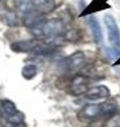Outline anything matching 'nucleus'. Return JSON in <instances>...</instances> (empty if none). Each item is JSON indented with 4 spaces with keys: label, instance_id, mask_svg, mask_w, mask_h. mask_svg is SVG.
Masks as SVG:
<instances>
[{
    "label": "nucleus",
    "instance_id": "f03ea898",
    "mask_svg": "<svg viewBox=\"0 0 120 127\" xmlns=\"http://www.w3.org/2000/svg\"><path fill=\"white\" fill-rule=\"evenodd\" d=\"M117 112V107L114 104L109 103H100V104H87L80 111V114L84 119L95 120L99 117L111 119Z\"/></svg>",
    "mask_w": 120,
    "mask_h": 127
},
{
    "label": "nucleus",
    "instance_id": "20e7f679",
    "mask_svg": "<svg viewBox=\"0 0 120 127\" xmlns=\"http://www.w3.org/2000/svg\"><path fill=\"white\" fill-rule=\"evenodd\" d=\"M85 61L84 54L82 52H75L71 56L64 58L60 63V67L63 71H73L80 69Z\"/></svg>",
    "mask_w": 120,
    "mask_h": 127
},
{
    "label": "nucleus",
    "instance_id": "ddd939ff",
    "mask_svg": "<svg viewBox=\"0 0 120 127\" xmlns=\"http://www.w3.org/2000/svg\"><path fill=\"white\" fill-rule=\"evenodd\" d=\"M6 120H7V123H9L10 125L18 126L20 124H22L23 121H24V114L17 110L15 113H13L9 118H6Z\"/></svg>",
    "mask_w": 120,
    "mask_h": 127
},
{
    "label": "nucleus",
    "instance_id": "0eeeda50",
    "mask_svg": "<svg viewBox=\"0 0 120 127\" xmlns=\"http://www.w3.org/2000/svg\"><path fill=\"white\" fill-rule=\"evenodd\" d=\"M110 95H111V92L107 87L103 85H99L89 89V91L85 93V97L87 100L96 101V100H101V98H106Z\"/></svg>",
    "mask_w": 120,
    "mask_h": 127
},
{
    "label": "nucleus",
    "instance_id": "2eb2a0df",
    "mask_svg": "<svg viewBox=\"0 0 120 127\" xmlns=\"http://www.w3.org/2000/svg\"><path fill=\"white\" fill-rule=\"evenodd\" d=\"M65 37H66V39H69V40H77V39H79V35H78L77 31L73 30V31L67 32L65 34Z\"/></svg>",
    "mask_w": 120,
    "mask_h": 127
},
{
    "label": "nucleus",
    "instance_id": "f3484780",
    "mask_svg": "<svg viewBox=\"0 0 120 127\" xmlns=\"http://www.w3.org/2000/svg\"><path fill=\"white\" fill-rule=\"evenodd\" d=\"M1 118H2V112H1V110H0V122H1Z\"/></svg>",
    "mask_w": 120,
    "mask_h": 127
},
{
    "label": "nucleus",
    "instance_id": "423d86ee",
    "mask_svg": "<svg viewBox=\"0 0 120 127\" xmlns=\"http://www.w3.org/2000/svg\"><path fill=\"white\" fill-rule=\"evenodd\" d=\"M40 43V41L37 38L36 39H30V40H21L16 41L11 45V49L14 52L17 53H31L36 47Z\"/></svg>",
    "mask_w": 120,
    "mask_h": 127
},
{
    "label": "nucleus",
    "instance_id": "9b49d317",
    "mask_svg": "<svg viewBox=\"0 0 120 127\" xmlns=\"http://www.w3.org/2000/svg\"><path fill=\"white\" fill-rule=\"evenodd\" d=\"M0 110H1V112L5 118H9L10 116H12L17 111V108H16L14 102L10 100H2L0 102Z\"/></svg>",
    "mask_w": 120,
    "mask_h": 127
},
{
    "label": "nucleus",
    "instance_id": "4468645a",
    "mask_svg": "<svg viewBox=\"0 0 120 127\" xmlns=\"http://www.w3.org/2000/svg\"><path fill=\"white\" fill-rule=\"evenodd\" d=\"M106 127H120V117H113L110 119Z\"/></svg>",
    "mask_w": 120,
    "mask_h": 127
},
{
    "label": "nucleus",
    "instance_id": "f257e3e1",
    "mask_svg": "<svg viewBox=\"0 0 120 127\" xmlns=\"http://www.w3.org/2000/svg\"><path fill=\"white\" fill-rule=\"evenodd\" d=\"M30 32L34 36L40 38H53L61 35L64 32V25L61 20L58 19H52V20H44L41 23L29 29Z\"/></svg>",
    "mask_w": 120,
    "mask_h": 127
},
{
    "label": "nucleus",
    "instance_id": "f8f14e48",
    "mask_svg": "<svg viewBox=\"0 0 120 127\" xmlns=\"http://www.w3.org/2000/svg\"><path fill=\"white\" fill-rule=\"evenodd\" d=\"M22 76L24 77L27 81L30 79H33L36 75H37V67L33 64H29V65H25L24 67L22 68Z\"/></svg>",
    "mask_w": 120,
    "mask_h": 127
},
{
    "label": "nucleus",
    "instance_id": "9d476101",
    "mask_svg": "<svg viewBox=\"0 0 120 127\" xmlns=\"http://www.w3.org/2000/svg\"><path fill=\"white\" fill-rule=\"evenodd\" d=\"M89 26L92 30V33H93V37L94 40L97 45H101L103 41V34H102V30L101 27H100L98 20L94 17H91L89 20Z\"/></svg>",
    "mask_w": 120,
    "mask_h": 127
},
{
    "label": "nucleus",
    "instance_id": "dca6fc26",
    "mask_svg": "<svg viewBox=\"0 0 120 127\" xmlns=\"http://www.w3.org/2000/svg\"><path fill=\"white\" fill-rule=\"evenodd\" d=\"M115 65H120V57L117 59V61H116V63H115Z\"/></svg>",
    "mask_w": 120,
    "mask_h": 127
},
{
    "label": "nucleus",
    "instance_id": "7ed1b4c3",
    "mask_svg": "<svg viewBox=\"0 0 120 127\" xmlns=\"http://www.w3.org/2000/svg\"><path fill=\"white\" fill-rule=\"evenodd\" d=\"M104 23L109 34V41L114 55H120V30L115 18L110 14L104 15Z\"/></svg>",
    "mask_w": 120,
    "mask_h": 127
},
{
    "label": "nucleus",
    "instance_id": "6e6552de",
    "mask_svg": "<svg viewBox=\"0 0 120 127\" xmlns=\"http://www.w3.org/2000/svg\"><path fill=\"white\" fill-rule=\"evenodd\" d=\"M34 11L41 14H47L53 12L56 7L55 0H33Z\"/></svg>",
    "mask_w": 120,
    "mask_h": 127
},
{
    "label": "nucleus",
    "instance_id": "39448f33",
    "mask_svg": "<svg viewBox=\"0 0 120 127\" xmlns=\"http://www.w3.org/2000/svg\"><path fill=\"white\" fill-rule=\"evenodd\" d=\"M89 81L83 75H76L71 82V91L74 95L85 94L89 91Z\"/></svg>",
    "mask_w": 120,
    "mask_h": 127
},
{
    "label": "nucleus",
    "instance_id": "1a4fd4ad",
    "mask_svg": "<svg viewBox=\"0 0 120 127\" xmlns=\"http://www.w3.org/2000/svg\"><path fill=\"white\" fill-rule=\"evenodd\" d=\"M110 5L107 4L106 0H93L91 2V4L85 7L84 11L81 13L80 16H85V15H90V14H93L96 13V12H100V11H103V10H106L109 9Z\"/></svg>",
    "mask_w": 120,
    "mask_h": 127
}]
</instances>
